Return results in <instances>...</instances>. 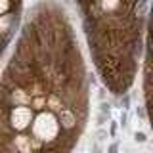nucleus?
<instances>
[{"mask_svg": "<svg viewBox=\"0 0 153 153\" xmlns=\"http://www.w3.org/2000/svg\"><path fill=\"white\" fill-rule=\"evenodd\" d=\"M119 124H121L123 128H128V111H124V109L121 113V121H119Z\"/></svg>", "mask_w": 153, "mask_h": 153, "instance_id": "obj_13", "label": "nucleus"}, {"mask_svg": "<svg viewBox=\"0 0 153 153\" xmlns=\"http://www.w3.org/2000/svg\"><path fill=\"white\" fill-rule=\"evenodd\" d=\"M130 105H132V96L128 94V92H123V94H119V100H117V107L121 109H124V111H128L130 109Z\"/></svg>", "mask_w": 153, "mask_h": 153, "instance_id": "obj_5", "label": "nucleus"}, {"mask_svg": "<svg viewBox=\"0 0 153 153\" xmlns=\"http://www.w3.org/2000/svg\"><path fill=\"white\" fill-rule=\"evenodd\" d=\"M100 113L109 115V117H111V103H109L107 100H102V102H100Z\"/></svg>", "mask_w": 153, "mask_h": 153, "instance_id": "obj_8", "label": "nucleus"}, {"mask_svg": "<svg viewBox=\"0 0 153 153\" xmlns=\"http://www.w3.org/2000/svg\"><path fill=\"white\" fill-rule=\"evenodd\" d=\"M117 130H119V123L117 121H111V123H109V136L117 138Z\"/></svg>", "mask_w": 153, "mask_h": 153, "instance_id": "obj_12", "label": "nucleus"}, {"mask_svg": "<svg viewBox=\"0 0 153 153\" xmlns=\"http://www.w3.org/2000/svg\"><path fill=\"white\" fill-rule=\"evenodd\" d=\"M136 117H140V121H146V111H143V107H136Z\"/></svg>", "mask_w": 153, "mask_h": 153, "instance_id": "obj_16", "label": "nucleus"}, {"mask_svg": "<svg viewBox=\"0 0 153 153\" xmlns=\"http://www.w3.org/2000/svg\"><path fill=\"white\" fill-rule=\"evenodd\" d=\"M109 121H111V117L109 115H103V113H96V126H107Z\"/></svg>", "mask_w": 153, "mask_h": 153, "instance_id": "obj_7", "label": "nucleus"}, {"mask_svg": "<svg viewBox=\"0 0 153 153\" xmlns=\"http://www.w3.org/2000/svg\"><path fill=\"white\" fill-rule=\"evenodd\" d=\"M63 107H65V103H63V100H61V96L57 92H48L46 94V109L48 111L57 115Z\"/></svg>", "mask_w": 153, "mask_h": 153, "instance_id": "obj_4", "label": "nucleus"}, {"mask_svg": "<svg viewBox=\"0 0 153 153\" xmlns=\"http://www.w3.org/2000/svg\"><path fill=\"white\" fill-rule=\"evenodd\" d=\"M134 142H136V143H147V136H146V132L136 130V132H134Z\"/></svg>", "mask_w": 153, "mask_h": 153, "instance_id": "obj_10", "label": "nucleus"}, {"mask_svg": "<svg viewBox=\"0 0 153 153\" xmlns=\"http://www.w3.org/2000/svg\"><path fill=\"white\" fill-rule=\"evenodd\" d=\"M119 149H121V142H113L107 146V153H119Z\"/></svg>", "mask_w": 153, "mask_h": 153, "instance_id": "obj_14", "label": "nucleus"}, {"mask_svg": "<svg viewBox=\"0 0 153 153\" xmlns=\"http://www.w3.org/2000/svg\"><path fill=\"white\" fill-rule=\"evenodd\" d=\"M59 132H61V126L56 113L48 111V109L38 111L36 121H33V136L40 138L44 143H48V142H56Z\"/></svg>", "mask_w": 153, "mask_h": 153, "instance_id": "obj_1", "label": "nucleus"}, {"mask_svg": "<svg viewBox=\"0 0 153 153\" xmlns=\"http://www.w3.org/2000/svg\"><path fill=\"white\" fill-rule=\"evenodd\" d=\"M98 98H100V102H102V100H107V92H105L103 86H100V90H98Z\"/></svg>", "mask_w": 153, "mask_h": 153, "instance_id": "obj_15", "label": "nucleus"}, {"mask_svg": "<svg viewBox=\"0 0 153 153\" xmlns=\"http://www.w3.org/2000/svg\"><path fill=\"white\" fill-rule=\"evenodd\" d=\"M57 121H59V126H61V132H63V134L76 132V128H79V124H80L76 111L73 107H67V105L57 113Z\"/></svg>", "mask_w": 153, "mask_h": 153, "instance_id": "obj_3", "label": "nucleus"}, {"mask_svg": "<svg viewBox=\"0 0 153 153\" xmlns=\"http://www.w3.org/2000/svg\"><path fill=\"white\" fill-rule=\"evenodd\" d=\"M33 115H35V109L31 105H16V107H10L8 121L16 132H25L33 124Z\"/></svg>", "mask_w": 153, "mask_h": 153, "instance_id": "obj_2", "label": "nucleus"}, {"mask_svg": "<svg viewBox=\"0 0 153 153\" xmlns=\"http://www.w3.org/2000/svg\"><path fill=\"white\" fill-rule=\"evenodd\" d=\"M94 138L98 142H102V143H105L109 140V130H107V126H96V130H94Z\"/></svg>", "mask_w": 153, "mask_h": 153, "instance_id": "obj_6", "label": "nucleus"}, {"mask_svg": "<svg viewBox=\"0 0 153 153\" xmlns=\"http://www.w3.org/2000/svg\"><path fill=\"white\" fill-rule=\"evenodd\" d=\"M90 153H103V143L98 140H92L90 143Z\"/></svg>", "mask_w": 153, "mask_h": 153, "instance_id": "obj_9", "label": "nucleus"}, {"mask_svg": "<svg viewBox=\"0 0 153 153\" xmlns=\"http://www.w3.org/2000/svg\"><path fill=\"white\" fill-rule=\"evenodd\" d=\"M10 6H12V2H10V0H0V16H6Z\"/></svg>", "mask_w": 153, "mask_h": 153, "instance_id": "obj_11", "label": "nucleus"}]
</instances>
